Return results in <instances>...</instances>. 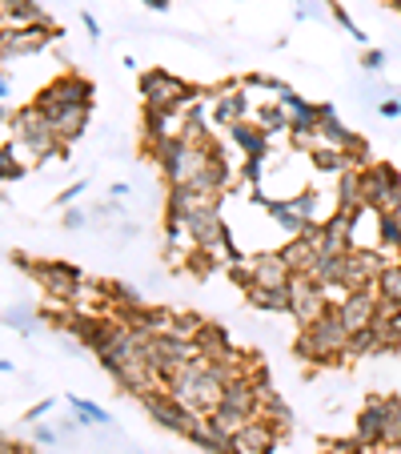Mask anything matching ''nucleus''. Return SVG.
<instances>
[{"mask_svg": "<svg viewBox=\"0 0 401 454\" xmlns=\"http://www.w3.org/2000/svg\"><path fill=\"white\" fill-rule=\"evenodd\" d=\"M350 334L353 330L345 326V317L337 306H329L317 322L301 326V338H297V354L305 362H321V366H337L350 350Z\"/></svg>", "mask_w": 401, "mask_h": 454, "instance_id": "f257e3e1", "label": "nucleus"}, {"mask_svg": "<svg viewBox=\"0 0 401 454\" xmlns=\"http://www.w3.org/2000/svg\"><path fill=\"white\" fill-rule=\"evenodd\" d=\"M9 129H17V141L36 157V161H49V157H65V153H69V149L60 145L52 117L36 101L25 105V109H17V117H9Z\"/></svg>", "mask_w": 401, "mask_h": 454, "instance_id": "f03ea898", "label": "nucleus"}, {"mask_svg": "<svg viewBox=\"0 0 401 454\" xmlns=\"http://www.w3.org/2000/svg\"><path fill=\"white\" fill-rule=\"evenodd\" d=\"M261 403H265V398L257 395V386L237 370V374L225 382V395H221V403H217V411L209 414V419H213L221 430L237 434L245 422H253L257 414H261Z\"/></svg>", "mask_w": 401, "mask_h": 454, "instance_id": "7ed1b4c3", "label": "nucleus"}, {"mask_svg": "<svg viewBox=\"0 0 401 454\" xmlns=\"http://www.w3.org/2000/svg\"><path fill=\"white\" fill-rule=\"evenodd\" d=\"M141 97H145V109H177V113H185L193 101L205 97V89L185 85L181 77H173V73H165V69H149V73H141Z\"/></svg>", "mask_w": 401, "mask_h": 454, "instance_id": "20e7f679", "label": "nucleus"}, {"mask_svg": "<svg viewBox=\"0 0 401 454\" xmlns=\"http://www.w3.org/2000/svg\"><path fill=\"white\" fill-rule=\"evenodd\" d=\"M141 406H145L165 430H177V434H185V438H193L197 427H201V419H205L201 411L181 403L173 390H149V395H141Z\"/></svg>", "mask_w": 401, "mask_h": 454, "instance_id": "39448f33", "label": "nucleus"}, {"mask_svg": "<svg viewBox=\"0 0 401 454\" xmlns=\"http://www.w3.org/2000/svg\"><path fill=\"white\" fill-rule=\"evenodd\" d=\"M366 185V206L377 214H401V173L389 161H374L361 169Z\"/></svg>", "mask_w": 401, "mask_h": 454, "instance_id": "423d86ee", "label": "nucleus"}, {"mask_svg": "<svg viewBox=\"0 0 401 454\" xmlns=\"http://www.w3.org/2000/svg\"><path fill=\"white\" fill-rule=\"evenodd\" d=\"M193 358H197V342H185V338H177V334L149 338V366H153V374L161 378L165 386H169V378L181 374Z\"/></svg>", "mask_w": 401, "mask_h": 454, "instance_id": "0eeeda50", "label": "nucleus"}, {"mask_svg": "<svg viewBox=\"0 0 401 454\" xmlns=\"http://www.w3.org/2000/svg\"><path fill=\"white\" fill-rule=\"evenodd\" d=\"M329 294L321 290V282H317L313 274H293L289 278V314L297 317L301 326H309V322H317V317L329 309Z\"/></svg>", "mask_w": 401, "mask_h": 454, "instance_id": "6e6552de", "label": "nucleus"}, {"mask_svg": "<svg viewBox=\"0 0 401 454\" xmlns=\"http://www.w3.org/2000/svg\"><path fill=\"white\" fill-rule=\"evenodd\" d=\"M36 105H41L44 113L57 109V105H93V81L81 77V73H60V77H52L49 85L41 89V97H36Z\"/></svg>", "mask_w": 401, "mask_h": 454, "instance_id": "1a4fd4ad", "label": "nucleus"}, {"mask_svg": "<svg viewBox=\"0 0 401 454\" xmlns=\"http://www.w3.org/2000/svg\"><path fill=\"white\" fill-rule=\"evenodd\" d=\"M60 36L57 25H49V20H41V25H25V28H4V36H0V49H4V60L12 57H33V52L49 49L52 41Z\"/></svg>", "mask_w": 401, "mask_h": 454, "instance_id": "9d476101", "label": "nucleus"}, {"mask_svg": "<svg viewBox=\"0 0 401 454\" xmlns=\"http://www.w3.org/2000/svg\"><path fill=\"white\" fill-rule=\"evenodd\" d=\"M28 274L36 278V282L44 286V290L52 294V298H77L81 290H85V278H81L77 266H69V262H33V270Z\"/></svg>", "mask_w": 401, "mask_h": 454, "instance_id": "9b49d317", "label": "nucleus"}, {"mask_svg": "<svg viewBox=\"0 0 401 454\" xmlns=\"http://www.w3.org/2000/svg\"><path fill=\"white\" fill-rule=\"evenodd\" d=\"M385 266H389V262H385L382 249H358L353 246L350 254H345V286H350V290L377 286V278H382Z\"/></svg>", "mask_w": 401, "mask_h": 454, "instance_id": "f8f14e48", "label": "nucleus"}, {"mask_svg": "<svg viewBox=\"0 0 401 454\" xmlns=\"http://www.w3.org/2000/svg\"><path fill=\"white\" fill-rule=\"evenodd\" d=\"M337 309H342V317H345V326L350 330H366L377 317V309H382V294H377V286H361V290L345 294V298L337 301Z\"/></svg>", "mask_w": 401, "mask_h": 454, "instance_id": "ddd939ff", "label": "nucleus"}, {"mask_svg": "<svg viewBox=\"0 0 401 454\" xmlns=\"http://www.w3.org/2000/svg\"><path fill=\"white\" fill-rule=\"evenodd\" d=\"M277 450V427L269 419H253L233 434V454H274Z\"/></svg>", "mask_w": 401, "mask_h": 454, "instance_id": "4468645a", "label": "nucleus"}, {"mask_svg": "<svg viewBox=\"0 0 401 454\" xmlns=\"http://www.w3.org/2000/svg\"><path fill=\"white\" fill-rule=\"evenodd\" d=\"M385 422H389V395H374L358 414V438L366 446H385Z\"/></svg>", "mask_w": 401, "mask_h": 454, "instance_id": "2eb2a0df", "label": "nucleus"}, {"mask_svg": "<svg viewBox=\"0 0 401 454\" xmlns=\"http://www.w3.org/2000/svg\"><path fill=\"white\" fill-rule=\"evenodd\" d=\"M185 133V113L177 109H145V145L157 149L165 141L181 137Z\"/></svg>", "mask_w": 401, "mask_h": 454, "instance_id": "dca6fc26", "label": "nucleus"}, {"mask_svg": "<svg viewBox=\"0 0 401 454\" xmlns=\"http://www.w3.org/2000/svg\"><path fill=\"white\" fill-rule=\"evenodd\" d=\"M197 354L209 362L237 366V346H233V338L225 334V326H217V322H205V326H201V334H197Z\"/></svg>", "mask_w": 401, "mask_h": 454, "instance_id": "f3484780", "label": "nucleus"}, {"mask_svg": "<svg viewBox=\"0 0 401 454\" xmlns=\"http://www.w3.org/2000/svg\"><path fill=\"white\" fill-rule=\"evenodd\" d=\"M52 125H57V137L60 145L69 149L73 141L85 137V129H89V105H57V109H49Z\"/></svg>", "mask_w": 401, "mask_h": 454, "instance_id": "a211bd4d", "label": "nucleus"}, {"mask_svg": "<svg viewBox=\"0 0 401 454\" xmlns=\"http://www.w3.org/2000/svg\"><path fill=\"white\" fill-rule=\"evenodd\" d=\"M245 113H249V89L245 85H225L221 97H217V105H213V121L221 129H233L237 121H245Z\"/></svg>", "mask_w": 401, "mask_h": 454, "instance_id": "6ab92c4d", "label": "nucleus"}, {"mask_svg": "<svg viewBox=\"0 0 401 454\" xmlns=\"http://www.w3.org/2000/svg\"><path fill=\"white\" fill-rule=\"evenodd\" d=\"M333 209H342V214H358V209H366V185H361V169H345L342 177H337Z\"/></svg>", "mask_w": 401, "mask_h": 454, "instance_id": "aec40b11", "label": "nucleus"}, {"mask_svg": "<svg viewBox=\"0 0 401 454\" xmlns=\"http://www.w3.org/2000/svg\"><path fill=\"white\" fill-rule=\"evenodd\" d=\"M249 266H253V286H289L293 270L285 266L281 254H257L249 257Z\"/></svg>", "mask_w": 401, "mask_h": 454, "instance_id": "412c9836", "label": "nucleus"}, {"mask_svg": "<svg viewBox=\"0 0 401 454\" xmlns=\"http://www.w3.org/2000/svg\"><path fill=\"white\" fill-rule=\"evenodd\" d=\"M229 141L245 157H265L269 153V133H265L261 125H249V121H237V125L229 129Z\"/></svg>", "mask_w": 401, "mask_h": 454, "instance_id": "4be33fe9", "label": "nucleus"}, {"mask_svg": "<svg viewBox=\"0 0 401 454\" xmlns=\"http://www.w3.org/2000/svg\"><path fill=\"white\" fill-rule=\"evenodd\" d=\"M245 301L253 309H269V314H289V286H249Z\"/></svg>", "mask_w": 401, "mask_h": 454, "instance_id": "5701e85b", "label": "nucleus"}, {"mask_svg": "<svg viewBox=\"0 0 401 454\" xmlns=\"http://www.w3.org/2000/svg\"><path fill=\"white\" fill-rule=\"evenodd\" d=\"M257 125H261L269 137H277V133H289V129H293V113L285 109L281 101H277V105L265 101L261 109H257Z\"/></svg>", "mask_w": 401, "mask_h": 454, "instance_id": "b1692460", "label": "nucleus"}, {"mask_svg": "<svg viewBox=\"0 0 401 454\" xmlns=\"http://www.w3.org/2000/svg\"><path fill=\"white\" fill-rule=\"evenodd\" d=\"M309 161H313V169H317V173H329V177H342L345 169H353V165L345 161L342 149H333V145H317V149H309Z\"/></svg>", "mask_w": 401, "mask_h": 454, "instance_id": "393cba45", "label": "nucleus"}, {"mask_svg": "<svg viewBox=\"0 0 401 454\" xmlns=\"http://www.w3.org/2000/svg\"><path fill=\"white\" fill-rule=\"evenodd\" d=\"M4 20L17 25V28H25V25H41L44 12H41L36 0H4Z\"/></svg>", "mask_w": 401, "mask_h": 454, "instance_id": "a878e982", "label": "nucleus"}, {"mask_svg": "<svg viewBox=\"0 0 401 454\" xmlns=\"http://www.w3.org/2000/svg\"><path fill=\"white\" fill-rule=\"evenodd\" d=\"M377 249L382 254H397L401 249V214H382V222H377Z\"/></svg>", "mask_w": 401, "mask_h": 454, "instance_id": "bb28decb", "label": "nucleus"}, {"mask_svg": "<svg viewBox=\"0 0 401 454\" xmlns=\"http://www.w3.org/2000/svg\"><path fill=\"white\" fill-rule=\"evenodd\" d=\"M377 294H382V301H389V306L401 309V262H389V266L382 270V278H377Z\"/></svg>", "mask_w": 401, "mask_h": 454, "instance_id": "cd10ccee", "label": "nucleus"}, {"mask_svg": "<svg viewBox=\"0 0 401 454\" xmlns=\"http://www.w3.org/2000/svg\"><path fill=\"white\" fill-rule=\"evenodd\" d=\"M261 414H269V422H274L277 430H289L293 427V411L285 406V398H277V395H269L261 403Z\"/></svg>", "mask_w": 401, "mask_h": 454, "instance_id": "c85d7f7f", "label": "nucleus"}, {"mask_svg": "<svg viewBox=\"0 0 401 454\" xmlns=\"http://www.w3.org/2000/svg\"><path fill=\"white\" fill-rule=\"evenodd\" d=\"M69 406H73V411H77V419H81V422H89V427H101V422H109V414H104V406L89 403V398H81V395H69Z\"/></svg>", "mask_w": 401, "mask_h": 454, "instance_id": "c756f323", "label": "nucleus"}, {"mask_svg": "<svg viewBox=\"0 0 401 454\" xmlns=\"http://www.w3.org/2000/svg\"><path fill=\"white\" fill-rule=\"evenodd\" d=\"M0 177L9 181V185H12V181H20V177H25V165L17 161V153H12V145H9V141H4V153H0Z\"/></svg>", "mask_w": 401, "mask_h": 454, "instance_id": "7c9ffc66", "label": "nucleus"}, {"mask_svg": "<svg viewBox=\"0 0 401 454\" xmlns=\"http://www.w3.org/2000/svg\"><path fill=\"white\" fill-rule=\"evenodd\" d=\"M261 177H265V157H245L241 161V181L249 189H261Z\"/></svg>", "mask_w": 401, "mask_h": 454, "instance_id": "2f4dec72", "label": "nucleus"}, {"mask_svg": "<svg viewBox=\"0 0 401 454\" xmlns=\"http://www.w3.org/2000/svg\"><path fill=\"white\" fill-rule=\"evenodd\" d=\"M329 17H333V20H337V25H342V28H345V33H350V36H353V41H361V44H366V33H361V28H358V20H353V17H350V12H345V9H342V4H337V0H333V4H329Z\"/></svg>", "mask_w": 401, "mask_h": 454, "instance_id": "473e14b6", "label": "nucleus"}, {"mask_svg": "<svg viewBox=\"0 0 401 454\" xmlns=\"http://www.w3.org/2000/svg\"><path fill=\"white\" fill-rule=\"evenodd\" d=\"M4 322H9L12 330H20V334H36V322H33V314H28V309H9V314H4Z\"/></svg>", "mask_w": 401, "mask_h": 454, "instance_id": "72a5a7b5", "label": "nucleus"}, {"mask_svg": "<svg viewBox=\"0 0 401 454\" xmlns=\"http://www.w3.org/2000/svg\"><path fill=\"white\" fill-rule=\"evenodd\" d=\"M361 69H366L369 77H377V73L385 69V52L382 49H366L361 52Z\"/></svg>", "mask_w": 401, "mask_h": 454, "instance_id": "f704fd0d", "label": "nucleus"}, {"mask_svg": "<svg viewBox=\"0 0 401 454\" xmlns=\"http://www.w3.org/2000/svg\"><path fill=\"white\" fill-rule=\"evenodd\" d=\"M277 101H281L285 109L293 113V117H297V113H305V109H309V101H305V97H301V93H293V89H285V93H277Z\"/></svg>", "mask_w": 401, "mask_h": 454, "instance_id": "c9c22d12", "label": "nucleus"}, {"mask_svg": "<svg viewBox=\"0 0 401 454\" xmlns=\"http://www.w3.org/2000/svg\"><path fill=\"white\" fill-rule=\"evenodd\" d=\"M85 225H89V214H85V209H65V230H85Z\"/></svg>", "mask_w": 401, "mask_h": 454, "instance_id": "e433bc0d", "label": "nucleus"}, {"mask_svg": "<svg viewBox=\"0 0 401 454\" xmlns=\"http://www.w3.org/2000/svg\"><path fill=\"white\" fill-rule=\"evenodd\" d=\"M49 411H52V398H41L36 406H28V411H25V422H33V427H36V422H41Z\"/></svg>", "mask_w": 401, "mask_h": 454, "instance_id": "4c0bfd02", "label": "nucleus"}, {"mask_svg": "<svg viewBox=\"0 0 401 454\" xmlns=\"http://www.w3.org/2000/svg\"><path fill=\"white\" fill-rule=\"evenodd\" d=\"M81 193H85V181H77V185H69V189H65V193H60V198H57V206H65V209H69L73 201L81 198Z\"/></svg>", "mask_w": 401, "mask_h": 454, "instance_id": "58836bf2", "label": "nucleus"}, {"mask_svg": "<svg viewBox=\"0 0 401 454\" xmlns=\"http://www.w3.org/2000/svg\"><path fill=\"white\" fill-rule=\"evenodd\" d=\"M377 113H382V117H385V121L401 117V97H389V101H382V105H377Z\"/></svg>", "mask_w": 401, "mask_h": 454, "instance_id": "ea45409f", "label": "nucleus"}, {"mask_svg": "<svg viewBox=\"0 0 401 454\" xmlns=\"http://www.w3.org/2000/svg\"><path fill=\"white\" fill-rule=\"evenodd\" d=\"M81 25H85V33H89V41H101V25H96V17L93 12H81Z\"/></svg>", "mask_w": 401, "mask_h": 454, "instance_id": "a19ab883", "label": "nucleus"}, {"mask_svg": "<svg viewBox=\"0 0 401 454\" xmlns=\"http://www.w3.org/2000/svg\"><path fill=\"white\" fill-rule=\"evenodd\" d=\"M36 446H52V442H57V430H49V427H41V422H36Z\"/></svg>", "mask_w": 401, "mask_h": 454, "instance_id": "79ce46f5", "label": "nucleus"}, {"mask_svg": "<svg viewBox=\"0 0 401 454\" xmlns=\"http://www.w3.org/2000/svg\"><path fill=\"white\" fill-rule=\"evenodd\" d=\"M0 97H4V105L12 101V77H9V73H4V77H0Z\"/></svg>", "mask_w": 401, "mask_h": 454, "instance_id": "37998d69", "label": "nucleus"}, {"mask_svg": "<svg viewBox=\"0 0 401 454\" xmlns=\"http://www.w3.org/2000/svg\"><path fill=\"white\" fill-rule=\"evenodd\" d=\"M109 198H128V181H117V185H109Z\"/></svg>", "mask_w": 401, "mask_h": 454, "instance_id": "c03bdc74", "label": "nucleus"}, {"mask_svg": "<svg viewBox=\"0 0 401 454\" xmlns=\"http://www.w3.org/2000/svg\"><path fill=\"white\" fill-rule=\"evenodd\" d=\"M141 4H145V9H153V12H165V9H169V0H141Z\"/></svg>", "mask_w": 401, "mask_h": 454, "instance_id": "a18cd8bd", "label": "nucleus"}, {"mask_svg": "<svg viewBox=\"0 0 401 454\" xmlns=\"http://www.w3.org/2000/svg\"><path fill=\"white\" fill-rule=\"evenodd\" d=\"M321 454H342V450H337V446H329V450H321Z\"/></svg>", "mask_w": 401, "mask_h": 454, "instance_id": "49530a36", "label": "nucleus"}, {"mask_svg": "<svg viewBox=\"0 0 401 454\" xmlns=\"http://www.w3.org/2000/svg\"><path fill=\"white\" fill-rule=\"evenodd\" d=\"M389 4H393V9H397V12H401V0H389Z\"/></svg>", "mask_w": 401, "mask_h": 454, "instance_id": "de8ad7c7", "label": "nucleus"}]
</instances>
